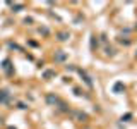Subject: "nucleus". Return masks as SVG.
Here are the masks:
<instances>
[]
</instances>
